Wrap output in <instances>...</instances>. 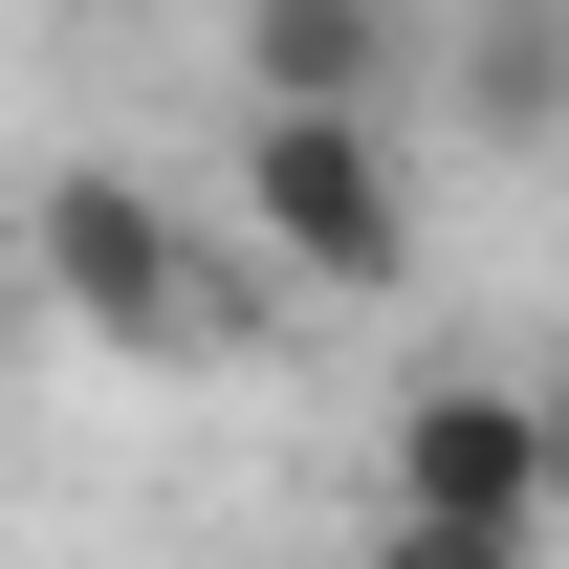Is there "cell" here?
I'll use <instances>...</instances> for the list:
<instances>
[{
    "mask_svg": "<svg viewBox=\"0 0 569 569\" xmlns=\"http://www.w3.org/2000/svg\"><path fill=\"white\" fill-rule=\"evenodd\" d=\"M219 198L263 219V263L329 284V307H395V284H417V132H307V110H241Z\"/></svg>",
    "mask_w": 569,
    "mask_h": 569,
    "instance_id": "cell-2",
    "label": "cell"
},
{
    "mask_svg": "<svg viewBox=\"0 0 569 569\" xmlns=\"http://www.w3.org/2000/svg\"><path fill=\"white\" fill-rule=\"evenodd\" d=\"M44 307H67L88 351H132V372L263 351V307L219 284V241L153 198V176H110V153H67V176H44Z\"/></svg>",
    "mask_w": 569,
    "mask_h": 569,
    "instance_id": "cell-1",
    "label": "cell"
},
{
    "mask_svg": "<svg viewBox=\"0 0 569 569\" xmlns=\"http://www.w3.org/2000/svg\"><path fill=\"white\" fill-rule=\"evenodd\" d=\"M372 569H526V548H438V526H372Z\"/></svg>",
    "mask_w": 569,
    "mask_h": 569,
    "instance_id": "cell-6",
    "label": "cell"
},
{
    "mask_svg": "<svg viewBox=\"0 0 569 569\" xmlns=\"http://www.w3.org/2000/svg\"><path fill=\"white\" fill-rule=\"evenodd\" d=\"M438 110L503 132V153H548L569 132V0H460L438 22Z\"/></svg>",
    "mask_w": 569,
    "mask_h": 569,
    "instance_id": "cell-5",
    "label": "cell"
},
{
    "mask_svg": "<svg viewBox=\"0 0 569 569\" xmlns=\"http://www.w3.org/2000/svg\"><path fill=\"white\" fill-rule=\"evenodd\" d=\"M526 417H548V526H569V372H526Z\"/></svg>",
    "mask_w": 569,
    "mask_h": 569,
    "instance_id": "cell-7",
    "label": "cell"
},
{
    "mask_svg": "<svg viewBox=\"0 0 569 569\" xmlns=\"http://www.w3.org/2000/svg\"><path fill=\"white\" fill-rule=\"evenodd\" d=\"M372 526H438V548H526L548 569V417H526V372H417L395 438H372Z\"/></svg>",
    "mask_w": 569,
    "mask_h": 569,
    "instance_id": "cell-3",
    "label": "cell"
},
{
    "mask_svg": "<svg viewBox=\"0 0 569 569\" xmlns=\"http://www.w3.org/2000/svg\"><path fill=\"white\" fill-rule=\"evenodd\" d=\"M438 22L417 0H241V110H307V132H417Z\"/></svg>",
    "mask_w": 569,
    "mask_h": 569,
    "instance_id": "cell-4",
    "label": "cell"
}]
</instances>
